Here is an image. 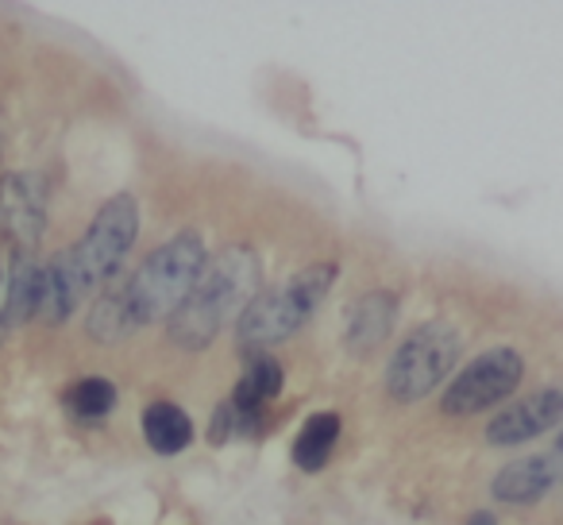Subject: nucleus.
I'll list each match as a JSON object with an SVG mask.
<instances>
[{"label":"nucleus","mask_w":563,"mask_h":525,"mask_svg":"<svg viewBox=\"0 0 563 525\" xmlns=\"http://www.w3.org/2000/svg\"><path fill=\"white\" fill-rule=\"evenodd\" d=\"M140 236V205L132 194H117L97 209V217L89 220L86 236L74 243V259L86 271L93 291H109L120 275H124L128 251L135 248Z\"/></svg>","instance_id":"obj_5"},{"label":"nucleus","mask_w":563,"mask_h":525,"mask_svg":"<svg viewBox=\"0 0 563 525\" xmlns=\"http://www.w3.org/2000/svg\"><path fill=\"white\" fill-rule=\"evenodd\" d=\"M89 294H93V286H89L86 271L78 267L74 248L58 251L51 263H43V317L51 325L70 321Z\"/></svg>","instance_id":"obj_10"},{"label":"nucleus","mask_w":563,"mask_h":525,"mask_svg":"<svg viewBox=\"0 0 563 525\" xmlns=\"http://www.w3.org/2000/svg\"><path fill=\"white\" fill-rule=\"evenodd\" d=\"M525 360L517 348H490L475 356L460 375L440 394V414L444 417H475L506 402L521 386Z\"/></svg>","instance_id":"obj_6"},{"label":"nucleus","mask_w":563,"mask_h":525,"mask_svg":"<svg viewBox=\"0 0 563 525\" xmlns=\"http://www.w3.org/2000/svg\"><path fill=\"white\" fill-rule=\"evenodd\" d=\"M205 263H209V248H205L201 232H178L166 243H158L124 283V306L135 329L170 321L194 294Z\"/></svg>","instance_id":"obj_2"},{"label":"nucleus","mask_w":563,"mask_h":525,"mask_svg":"<svg viewBox=\"0 0 563 525\" xmlns=\"http://www.w3.org/2000/svg\"><path fill=\"white\" fill-rule=\"evenodd\" d=\"M47 228V186L40 174L12 171L0 178V232L12 240V251H35Z\"/></svg>","instance_id":"obj_7"},{"label":"nucleus","mask_w":563,"mask_h":525,"mask_svg":"<svg viewBox=\"0 0 563 525\" xmlns=\"http://www.w3.org/2000/svg\"><path fill=\"white\" fill-rule=\"evenodd\" d=\"M394 321H398V294L394 291H371L347 314V332L344 344L355 360H367L371 352L383 348V340L390 337Z\"/></svg>","instance_id":"obj_11"},{"label":"nucleus","mask_w":563,"mask_h":525,"mask_svg":"<svg viewBox=\"0 0 563 525\" xmlns=\"http://www.w3.org/2000/svg\"><path fill=\"white\" fill-rule=\"evenodd\" d=\"M340 433H344V422H340V414H332V409L306 417L301 433L294 437V452H290L294 463H298L301 471H321L324 463L332 460V452H336Z\"/></svg>","instance_id":"obj_14"},{"label":"nucleus","mask_w":563,"mask_h":525,"mask_svg":"<svg viewBox=\"0 0 563 525\" xmlns=\"http://www.w3.org/2000/svg\"><path fill=\"white\" fill-rule=\"evenodd\" d=\"M332 283H336V263H313V267H301L298 275L286 286H274V291L258 294L243 317L235 321V340H240L243 352H266V348L290 340L309 317L321 309V302L329 298Z\"/></svg>","instance_id":"obj_3"},{"label":"nucleus","mask_w":563,"mask_h":525,"mask_svg":"<svg viewBox=\"0 0 563 525\" xmlns=\"http://www.w3.org/2000/svg\"><path fill=\"white\" fill-rule=\"evenodd\" d=\"M560 456H525V460H514L494 475L490 494L506 506H532L540 502L555 483H560Z\"/></svg>","instance_id":"obj_9"},{"label":"nucleus","mask_w":563,"mask_h":525,"mask_svg":"<svg viewBox=\"0 0 563 525\" xmlns=\"http://www.w3.org/2000/svg\"><path fill=\"white\" fill-rule=\"evenodd\" d=\"M63 406L66 414L74 417V422H104V417L117 409V383H109V379H81V383H74L70 391L63 394Z\"/></svg>","instance_id":"obj_15"},{"label":"nucleus","mask_w":563,"mask_h":525,"mask_svg":"<svg viewBox=\"0 0 563 525\" xmlns=\"http://www.w3.org/2000/svg\"><path fill=\"white\" fill-rule=\"evenodd\" d=\"M555 452H560V460H563V429H560V440H555Z\"/></svg>","instance_id":"obj_21"},{"label":"nucleus","mask_w":563,"mask_h":525,"mask_svg":"<svg viewBox=\"0 0 563 525\" xmlns=\"http://www.w3.org/2000/svg\"><path fill=\"white\" fill-rule=\"evenodd\" d=\"M563 425V386H540L514 398L486 422V440L494 448H517Z\"/></svg>","instance_id":"obj_8"},{"label":"nucleus","mask_w":563,"mask_h":525,"mask_svg":"<svg viewBox=\"0 0 563 525\" xmlns=\"http://www.w3.org/2000/svg\"><path fill=\"white\" fill-rule=\"evenodd\" d=\"M467 525H498V517H494L490 510H475V514L467 517Z\"/></svg>","instance_id":"obj_19"},{"label":"nucleus","mask_w":563,"mask_h":525,"mask_svg":"<svg viewBox=\"0 0 563 525\" xmlns=\"http://www.w3.org/2000/svg\"><path fill=\"white\" fill-rule=\"evenodd\" d=\"M263 286V267L258 255L247 243H228L217 255L205 263L201 278H197L194 294L186 298V306L170 317V340L186 352H201L209 348L220 332L232 321H240L243 309L258 298Z\"/></svg>","instance_id":"obj_1"},{"label":"nucleus","mask_w":563,"mask_h":525,"mask_svg":"<svg viewBox=\"0 0 563 525\" xmlns=\"http://www.w3.org/2000/svg\"><path fill=\"white\" fill-rule=\"evenodd\" d=\"M240 437V429H235V414H232V402H220L217 409H212V425H209V440L212 445H224V440Z\"/></svg>","instance_id":"obj_18"},{"label":"nucleus","mask_w":563,"mask_h":525,"mask_svg":"<svg viewBox=\"0 0 563 525\" xmlns=\"http://www.w3.org/2000/svg\"><path fill=\"white\" fill-rule=\"evenodd\" d=\"M43 314V263L35 251H12L4 278V325H27Z\"/></svg>","instance_id":"obj_12"},{"label":"nucleus","mask_w":563,"mask_h":525,"mask_svg":"<svg viewBox=\"0 0 563 525\" xmlns=\"http://www.w3.org/2000/svg\"><path fill=\"white\" fill-rule=\"evenodd\" d=\"M460 332L448 321H424L398 344L386 363V391L394 402H421L455 371Z\"/></svg>","instance_id":"obj_4"},{"label":"nucleus","mask_w":563,"mask_h":525,"mask_svg":"<svg viewBox=\"0 0 563 525\" xmlns=\"http://www.w3.org/2000/svg\"><path fill=\"white\" fill-rule=\"evenodd\" d=\"M135 325L132 317H128V306H124V286L120 291H101V298H97L93 314H89V337L101 340V344H112V340L128 337Z\"/></svg>","instance_id":"obj_16"},{"label":"nucleus","mask_w":563,"mask_h":525,"mask_svg":"<svg viewBox=\"0 0 563 525\" xmlns=\"http://www.w3.org/2000/svg\"><path fill=\"white\" fill-rule=\"evenodd\" d=\"M9 325H4V267H0V340H4Z\"/></svg>","instance_id":"obj_20"},{"label":"nucleus","mask_w":563,"mask_h":525,"mask_svg":"<svg viewBox=\"0 0 563 525\" xmlns=\"http://www.w3.org/2000/svg\"><path fill=\"white\" fill-rule=\"evenodd\" d=\"M235 386H243L251 398L271 406V402L282 394V386H286V371H282V363L274 360L271 352H255V356H247V368H243V375Z\"/></svg>","instance_id":"obj_17"},{"label":"nucleus","mask_w":563,"mask_h":525,"mask_svg":"<svg viewBox=\"0 0 563 525\" xmlns=\"http://www.w3.org/2000/svg\"><path fill=\"white\" fill-rule=\"evenodd\" d=\"M143 440L151 445V452L158 456H178L194 440V422L181 406L174 402H151L143 409Z\"/></svg>","instance_id":"obj_13"}]
</instances>
